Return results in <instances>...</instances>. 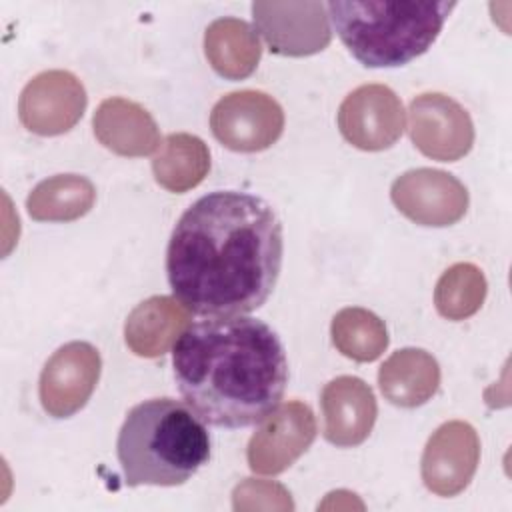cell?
Listing matches in <instances>:
<instances>
[{
	"label": "cell",
	"mask_w": 512,
	"mask_h": 512,
	"mask_svg": "<svg viewBox=\"0 0 512 512\" xmlns=\"http://www.w3.org/2000/svg\"><path fill=\"white\" fill-rule=\"evenodd\" d=\"M282 252V224L264 198L216 190L198 198L174 226L168 282L194 314L242 316L272 294Z\"/></svg>",
	"instance_id": "obj_1"
},
{
	"label": "cell",
	"mask_w": 512,
	"mask_h": 512,
	"mask_svg": "<svg viewBox=\"0 0 512 512\" xmlns=\"http://www.w3.org/2000/svg\"><path fill=\"white\" fill-rule=\"evenodd\" d=\"M174 380L186 404L218 428H246L268 416L288 382L276 332L248 316L190 324L172 350Z\"/></svg>",
	"instance_id": "obj_2"
},
{
	"label": "cell",
	"mask_w": 512,
	"mask_h": 512,
	"mask_svg": "<svg viewBox=\"0 0 512 512\" xmlns=\"http://www.w3.org/2000/svg\"><path fill=\"white\" fill-rule=\"evenodd\" d=\"M116 452L128 486H178L208 462L210 434L188 404L152 398L126 414Z\"/></svg>",
	"instance_id": "obj_3"
},
{
	"label": "cell",
	"mask_w": 512,
	"mask_h": 512,
	"mask_svg": "<svg viewBox=\"0 0 512 512\" xmlns=\"http://www.w3.org/2000/svg\"><path fill=\"white\" fill-rule=\"evenodd\" d=\"M456 2L446 0H332L326 4L336 34L368 68H394L424 54Z\"/></svg>",
	"instance_id": "obj_4"
},
{
	"label": "cell",
	"mask_w": 512,
	"mask_h": 512,
	"mask_svg": "<svg viewBox=\"0 0 512 512\" xmlns=\"http://www.w3.org/2000/svg\"><path fill=\"white\" fill-rule=\"evenodd\" d=\"M214 138L234 152H262L284 130L282 106L260 90H238L220 98L210 114Z\"/></svg>",
	"instance_id": "obj_5"
},
{
	"label": "cell",
	"mask_w": 512,
	"mask_h": 512,
	"mask_svg": "<svg viewBox=\"0 0 512 512\" xmlns=\"http://www.w3.org/2000/svg\"><path fill=\"white\" fill-rule=\"evenodd\" d=\"M314 438L312 408L300 400H290L260 420L248 442V466L256 474H280L310 448Z\"/></svg>",
	"instance_id": "obj_6"
},
{
	"label": "cell",
	"mask_w": 512,
	"mask_h": 512,
	"mask_svg": "<svg viewBox=\"0 0 512 512\" xmlns=\"http://www.w3.org/2000/svg\"><path fill=\"white\" fill-rule=\"evenodd\" d=\"M252 18L270 52L280 56L322 52L332 38L322 2H254Z\"/></svg>",
	"instance_id": "obj_7"
},
{
	"label": "cell",
	"mask_w": 512,
	"mask_h": 512,
	"mask_svg": "<svg viewBox=\"0 0 512 512\" xmlns=\"http://www.w3.org/2000/svg\"><path fill=\"white\" fill-rule=\"evenodd\" d=\"M408 132L414 146L428 158L456 162L474 144L470 114L450 96L440 92L420 94L410 102Z\"/></svg>",
	"instance_id": "obj_8"
},
{
	"label": "cell",
	"mask_w": 512,
	"mask_h": 512,
	"mask_svg": "<svg viewBox=\"0 0 512 512\" xmlns=\"http://www.w3.org/2000/svg\"><path fill=\"white\" fill-rule=\"evenodd\" d=\"M86 102V90L72 72L46 70L24 86L18 116L32 134L58 136L78 124Z\"/></svg>",
	"instance_id": "obj_9"
},
{
	"label": "cell",
	"mask_w": 512,
	"mask_h": 512,
	"mask_svg": "<svg viewBox=\"0 0 512 512\" xmlns=\"http://www.w3.org/2000/svg\"><path fill=\"white\" fill-rule=\"evenodd\" d=\"M102 360L88 342H68L60 346L44 364L40 374V402L54 418L76 414L92 396L100 378Z\"/></svg>",
	"instance_id": "obj_10"
},
{
	"label": "cell",
	"mask_w": 512,
	"mask_h": 512,
	"mask_svg": "<svg viewBox=\"0 0 512 512\" xmlns=\"http://www.w3.org/2000/svg\"><path fill=\"white\" fill-rule=\"evenodd\" d=\"M394 206L422 226L456 224L468 210V190L452 174L416 168L398 176L390 190Z\"/></svg>",
	"instance_id": "obj_11"
},
{
	"label": "cell",
	"mask_w": 512,
	"mask_h": 512,
	"mask_svg": "<svg viewBox=\"0 0 512 512\" xmlns=\"http://www.w3.org/2000/svg\"><path fill=\"white\" fill-rule=\"evenodd\" d=\"M338 128L360 150H386L404 132L402 102L384 84L358 86L338 108Z\"/></svg>",
	"instance_id": "obj_12"
},
{
	"label": "cell",
	"mask_w": 512,
	"mask_h": 512,
	"mask_svg": "<svg viewBox=\"0 0 512 512\" xmlns=\"http://www.w3.org/2000/svg\"><path fill=\"white\" fill-rule=\"evenodd\" d=\"M480 460L476 430L462 420L444 422L422 454V480L438 496H456L472 480Z\"/></svg>",
	"instance_id": "obj_13"
},
{
	"label": "cell",
	"mask_w": 512,
	"mask_h": 512,
	"mask_svg": "<svg viewBox=\"0 0 512 512\" xmlns=\"http://www.w3.org/2000/svg\"><path fill=\"white\" fill-rule=\"evenodd\" d=\"M324 438L340 448L362 444L376 422L378 406L372 388L358 376L330 380L320 396Z\"/></svg>",
	"instance_id": "obj_14"
},
{
	"label": "cell",
	"mask_w": 512,
	"mask_h": 512,
	"mask_svg": "<svg viewBox=\"0 0 512 512\" xmlns=\"http://www.w3.org/2000/svg\"><path fill=\"white\" fill-rule=\"evenodd\" d=\"M92 126L98 142L120 156H148L160 146V130L150 112L126 98H106Z\"/></svg>",
	"instance_id": "obj_15"
},
{
	"label": "cell",
	"mask_w": 512,
	"mask_h": 512,
	"mask_svg": "<svg viewBox=\"0 0 512 512\" xmlns=\"http://www.w3.org/2000/svg\"><path fill=\"white\" fill-rule=\"evenodd\" d=\"M190 326V310L172 296H152L140 302L126 318V346L142 358H158L170 350Z\"/></svg>",
	"instance_id": "obj_16"
},
{
	"label": "cell",
	"mask_w": 512,
	"mask_h": 512,
	"mask_svg": "<svg viewBox=\"0 0 512 512\" xmlns=\"http://www.w3.org/2000/svg\"><path fill=\"white\" fill-rule=\"evenodd\" d=\"M378 386L388 402L400 408L426 404L440 386V366L422 348H402L384 360Z\"/></svg>",
	"instance_id": "obj_17"
},
{
	"label": "cell",
	"mask_w": 512,
	"mask_h": 512,
	"mask_svg": "<svg viewBox=\"0 0 512 512\" xmlns=\"http://www.w3.org/2000/svg\"><path fill=\"white\" fill-rule=\"evenodd\" d=\"M204 54L210 66L228 80L250 76L262 56L258 32L240 18H218L204 34Z\"/></svg>",
	"instance_id": "obj_18"
},
{
	"label": "cell",
	"mask_w": 512,
	"mask_h": 512,
	"mask_svg": "<svg viewBox=\"0 0 512 512\" xmlns=\"http://www.w3.org/2000/svg\"><path fill=\"white\" fill-rule=\"evenodd\" d=\"M210 170L208 146L194 134H168L160 152L152 160L156 182L168 192H186L196 188Z\"/></svg>",
	"instance_id": "obj_19"
},
{
	"label": "cell",
	"mask_w": 512,
	"mask_h": 512,
	"mask_svg": "<svg viewBox=\"0 0 512 512\" xmlns=\"http://www.w3.org/2000/svg\"><path fill=\"white\" fill-rule=\"evenodd\" d=\"M96 200L94 184L78 174L42 180L26 198V210L40 222H70L88 214Z\"/></svg>",
	"instance_id": "obj_20"
},
{
	"label": "cell",
	"mask_w": 512,
	"mask_h": 512,
	"mask_svg": "<svg viewBox=\"0 0 512 512\" xmlns=\"http://www.w3.org/2000/svg\"><path fill=\"white\" fill-rule=\"evenodd\" d=\"M332 342L340 354L356 362H372L382 356L388 346L384 320L374 312L358 306L342 308L332 318Z\"/></svg>",
	"instance_id": "obj_21"
},
{
	"label": "cell",
	"mask_w": 512,
	"mask_h": 512,
	"mask_svg": "<svg viewBox=\"0 0 512 512\" xmlns=\"http://www.w3.org/2000/svg\"><path fill=\"white\" fill-rule=\"evenodd\" d=\"M486 278L482 270L470 262L450 266L434 290V304L440 316L448 320H464L476 314L486 298Z\"/></svg>",
	"instance_id": "obj_22"
}]
</instances>
